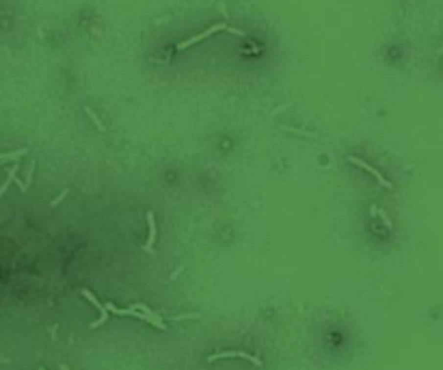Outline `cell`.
Returning a JSON list of instances; mask_svg holds the SVG:
<instances>
[{"instance_id":"obj_1","label":"cell","mask_w":443,"mask_h":370,"mask_svg":"<svg viewBox=\"0 0 443 370\" xmlns=\"http://www.w3.org/2000/svg\"><path fill=\"white\" fill-rule=\"evenodd\" d=\"M229 28H232V26H227L225 22H218V24H214V26H210V28H208V30H203V33L195 35V37H190V39L182 41V44H177V50H186V48H190V46H195V44H199V41L208 39V37H210V35L218 33V30H229Z\"/></svg>"},{"instance_id":"obj_2","label":"cell","mask_w":443,"mask_h":370,"mask_svg":"<svg viewBox=\"0 0 443 370\" xmlns=\"http://www.w3.org/2000/svg\"><path fill=\"white\" fill-rule=\"evenodd\" d=\"M82 296H85V299H87V301H91V303H93V305H95V307H97V310H100V319H97L95 322H91V325H89V327H91V329H95V327H100V325H104V322H106V319H108V314H111V312H108V310H106V305H102V303H100V301H97V296H95V295H93V293H91V290H87V288H82Z\"/></svg>"},{"instance_id":"obj_3","label":"cell","mask_w":443,"mask_h":370,"mask_svg":"<svg viewBox=\"0 0 443 370\" xmlns=\"http://www.w3.org/2000/svg\"><path fill=\"white\" fill-rule=\"evenodd\" d=\"M348 163H352V165L361 167V169H366V171H368V173H372V175H374V178H376V180L380 182V184H383V186H385V189H392V182H389L387 178H385V175H383V173H380V171H376V169H374V167H372V165H368V163H366V160L357 158V156H348Z\"/></svg>"},{"instance_id":"obj_4","label":"cell","mask_w":443,"mask_h":370,"mask_svg":"<svg viewBox=\"0 0 443 370\" xmlns=\"http://www.w3.org/2000/svg\"><path fill=\"white\" fill-rule=\"evenodd\" d=\"M225 357H242V359H247V362H251L253 366H262V359L249 355V353H244V351H223V353H214V355L208 357V362L212 364V362H216V359H225Z\"/></svg>"},{"instance_id":"obj_5","label":"cell","mask_w":443,"mask_h":370,"mask_svg":"<svg viewBox=\"0 0 443 370\" xmlns=\"http://www.w3.org/2000/svg\"><path fill=\"white\" fill-rule=\"evenodd\" d=\"M147 225H149V238L145 243V251H154V243H156V219L154 212H147Z\"/></svg>"},{"instance_id":"obj_6","label":"cell","mask_w":443,"mask_h":370,"mask_svg":"<svg viewBox=\"0 0 443 370\" xmlns=\"http://www.w3.org/2000/svg\"><path fill=\"white\" fill-rule=\"evenodd\" d=\"M15 173H18V165H13L11 169H9V173H7V180H4L2 189H0V195H4V193L9 191V186H11V182H15Z\"/></svg>"},{"instance_id":"obj_7","label":"cell","mask_w":443,"mask_h":370,"mask_svg":"<svg viewBox=\"0 0 443 370\" xmlns=\"http://www.w3.org/2000/svg\"><path fill=\"white\" fill-rule=\"evenodd\" d=\"M26 154H28V148H22V149H18V152L2 154V156H0V160H2V163H7V160H20V156H26Z\"/></svg>"},{"instance_id":"obj_8","label":"cell","mask_w":443,"mask_h":370,"mask_svg":"<svg viewBox=\"0 0 443 370\" xmlns=\"http://www.w3.org/2000/svg\"><path fill=\"white\" fill-rule=\"evenodd\" d=\"M85 113H87V115H89V117H91V122H93V123H95V128H97V130H100V132H106V128H104V123L100 122V117H97V115H95V113H93V108H89V106H85Z\"/></svg>"},{"instance_id":"obj_9","label":"cell","mask_w":443,"mask_h":370,"mask_svg":"<svg viewBox=\"0 0 443 370\" xmlns=\"http://www.w3.org/2000/svg\"><path fill=\"white\" fill-rule=\"evenodd\" d=\"M188 319H201L199 312H190V314H175L171 316V321H188Z\"/></svg>"},{"instance_id":"obj_10","label":"cell","mask_w":443,"mask_h":370,"mask_svg":"<svg viewBox=\"0 0 443 370\" xmlns=\"http://www.w3.org/2000/svg\"><path fill=\"white\" fill-rule=\"evenodd\" d=\"M283 130H288V132H294V134H301V137H309V139H318L316 134L311 132H305V130H299V128H290V126H283Z\"/></svg>"},{"instance_id":"obj_11","label":"cell","mask_w":443,"mask_h":370,"mask_svg":"<svg viewBox=\"0 0 443 370\" xmlns=\"http://www.w3.org/2000/svg\"><path fill=\"white\" fill-rule=\"evenodd\" d=\"M33 173H35V163H30L28 165V171H26V178H24V184L26 186L30 184V180H33Z\"/></svg>"},{"instance_id":"obj_12","label":"cell","mask_w":443,"mask_h":370,"mask_svg":"<svg viewBox=\"0 0 443 370\" xmlns=\"http://www.w3.org/2000/svg\"><path fill=\"white\" fill-rule=\"evenodd\" d=\"M67 193H70V189L61 191V195H59V197H56V199H52V201H50V206H52V208H54V206H59V204H61V201H63V199H65V195H67Z\"/></svg>"},{"instance_id":"obj_13","label":"cell","mask_w":443,"mask_h":370,"mask_svg":"<svg viewBox=\"0 0 443 370\" xmlns=\"http://www.w3.org/2000/svg\"><path fill=\"white\" fill-rule=\"evenodd\" d=\"M376 215H378L380 219H383V223H385V225H387V230H392V227H394V225H392V221H389V217H387V215H385V212H383V210H378V208H376Z\"/></svg>"},{"instance_id":"obj_14","label":"cell","mask_w":443,"mask_h":370,"mask_svg":"<svg viewBox=\"0 0 443 370\" xmlns=\"http://www.w3.org/2000/svg\"><path fill=\"white\" fill-rule=\"evenodd\" d=\"M288 106H290V104H281L279 108H275V111H273V117H275V115H279L281 111H285V108H288Z\"/></svg>"},{"instance_id":"obj_15","label":"cell","mask_w":443,"mask_h":370,"mask_svg":"<svg viewBox=\"0 0 443 370\" xmlns=\"http://www.w3.org/2000/svg\"><path fill=\"white\" fill-rule=\"evenodd\" d=\"M182 271H184V267H180V269H177V271H173V273H171V281H173V279L177 277V275H180V273H182Z\"/></svg>"},{"instance_id":"obj_16","label":"cell","mask_w":443,"mask_h":370,"mask_svg":"<svg viewBox=\"0 0 443 370\" xmlns=\"http://www.w3.org/2000/svg\"><path fill=\"white\" fill-rule=\"evenodd\" d=\"M61 370H70V368H67V366H65V364H61Z\"/></svg>"}]
</instances>
